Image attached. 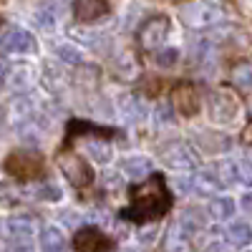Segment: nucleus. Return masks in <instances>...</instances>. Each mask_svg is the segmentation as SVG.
<instances>
[{"instance_id":"obj_1","label":"nucleus","mask_w":252,"mask_h":252,"mask_svg":"<svg viewBox=\"0 0 252 252\" xmlns=\"http://www.w3.org/2000/svg\"><path fill=\"white\" fill-rule=\"evenodd\" d=\"M166 207H169V192L164 187V179L152 177L149 182L136 187L131 217L134 220H152V217H159L161 212H166Z\"/></svg>"},{"instance_id":"obj_2","label":"nucleus","mask_w":252,"mask_h":252,"mask_svg":"<svg viewBox=\"0 0 252 252\" xmlns=\"http://www.w3.org/2000/svg\"><path fill=\"white\" fill-rule=\"evenodd\" d=\"M5 172L15 179H33L43 174V157L28 152V149H18L5 159Z\"/></svg>"},{"instance_id":"obj_3","label":"nucleus","mask_w":252,"mask_h":252,"mask_svg":"<svg viewBox=\"0 0 252 252\" xmlns=\"http://www.w3.org/2000/svg\"><path fill=\"white\" fill-rule=\"evenodd\" d=\"M182 20L189 28H209L222 20V8L207 0H194L182 8Z\"/></svg>"},{"instance_id":"obj_4","label":"nucleus","mask_w":252,"mask_h":252,"mask_svg":"<svg viewBox=\"0 0 252 252\" xmlns=\"http://www.w3.org/2000/svg\"><path fill=\"white\" fill-rule=\"evenodd\" d=\"M58 166H61L63 177H66L73 187H89L94 182L91 166L83 161L76 152H61L58 154Z\"/></svg>"},{"instance_id":"obj_5","label":"nucleus","mask_w":252,"mask_h":252,"mask_svg":"<svg viewBox=\"0 0 252 252\" xmlns=\"http://www.w3.org/2000/svg\"><path fill=\"white\" fill-rule=\"evenodd\" d=\"M166 35H169V18L166 15H154L139 28V46L144 51H159L164 46Z\"/></svg>"},{"instance_id":"obj_6","label":"nucleus","mask_w":252,"mask_h":252,"mask_svg":"<svg viewBox=\"0 0 252 252\" xmlns=\"http://www.w3.org/2000/svg\"><path fill=\"white\" fill-rule=\"evenodd\" d=\"M0 48H3L5 53H15V56L33 53L35 51V38L20 26H8L3 33H0Z\"/></svg>"},{"instance_id":"obj_7","label":"nucleus","mask_w":252,"mask_h":252,"mask_svg":"<svg viewBox=\"0 0 252 252\" xmlns=\"http://www.w3.org/2000/svg\"><path fill=\"white\" fill-rule=\"evenodd\" d=\"M161 161L172 169H194L199 164V154L184 141H174L161 152Z\"/></svg>"},{"instance_id":"obj_8","label":"nucleus","mask_w":252,"mask_h":252,"mask_svg":"<svg viewBox=\"0 0 252 252\" xmlns=\"http://www.w3.org/2000/svg\"><path fill=\"white\" fill-rule=\"evenodd\" d=\"M199 232L197 227H192L189 222H184L182 217L169 227L166 232V252H192V237Z\"/></svg>"},{"instance_id":"obj_9","label":"nucleus","mask_w":252,"mask_h":252,"mask_svg":"<svg viewBox=\"0 0 252 252\" xmlns=\"http://www.w3.org/2000/svg\"><path fill=\"white\" fill-rule=\"evenodd\" d=\"M240 106H237V98L229 94V91H215L212 98H209V114H212V121L217 124H229L235 121Z\"/></svg>"},{"instance_id":"obj_10","label":"nucleus","mask_w":252,"mask_h":252,"mask_svg":"<svg viewBox=\"0 0 252 252\" xmlns=\"http://www.w3.org/2000/svg\"><path fill=\"white\" fill-rule=\"evenodd\" d=\"M76 250L78 252H109L111 242L106 235H101L96 227H86V229H78L76 235Z\"/></svg>"},{"instance_id":"obj_11","label":"nucleus","mask_w":252,"mask_h":252,"mask_svg":"<svg viewBox=\"0 0 252 252\" xmlns=\"http://www.w3.org/2000/svg\"><path fill=\"white\" fill-rule=\"evenodd\" d=\"M174 109L182 116H194L199 111V96L192 83H182L174 89Z\"/></svg>"},{"instance_id":"obj_12","label":"nucleus","mask_w":252,"mask_h":252,"mask_svg":"<svg viewBox=\"0 0 252 252\" xmlns=\"http://www.w3.org/2000/svg\"><path fill=\"white\" fill-rule=\"evenodd\" d=\"M73 13L78 23H94L96 18H103L109 13V5L106 0H76Z\"/></svg>"},{"instance_id":"obj_13","label":"nucleus","mask_w":252,"mask_h":252,"mask_svg":"<svg viewBox=\"0 0 252 252\" xmlns=\"http://www.w3.org/2000/svg\"><path fill=\"white\" fill-rule=\"evenodd\" d=\"M121 172H126L131 179H141V177H146L152 172V159H146V157H126V159H121Z\"/></svg>"},{"instance_id":"obj_14","label":"nucleus","mask_w":252,"mask_h":252,"mask_svg":"<svg viewBox=\"0 0 252 252\" xmlns=\"http://www.w3.org/2000/svg\"><path fill=\"white\" fill-rule=\"evenodd\" d=\"M40 250L43 252H66V237H63L61 229L46 227L40 232Z\"/></svg>"},{"instance_id":"obj_15","label":"nucleus","mask_w":252,"mask_h":252,"mask_svg":"<svg viewBox=\"0 0 252 252\" xmlns=\"http://www.w3.org/2000/svg\"><path fill=\"white\" fill-rule=\"evenodd\" d=\"M8 229L13 237H31L35 232V217L31 215H15L8 220Z\"/></svg>"},{"instance_id":"obj_16","label":"nucleus","mask_w":252,"mask_h":252,"mask_svg":"<svg viewBox=\"0 0 252 252\" xmlns=\"http://www.w3.org/2000/svg\"><path fill=\"white\" fill-rule=\"evenodd\" d=\"M227 242L235 247H247L252 242V229L247 222H235L227 227Z\"/></svg>"},{"instance_id":"obj_17","label":"nucleus","mask_w":252,"mask_h":252,"mask_svg":"<svg viewBox=\"0 0 252 252\" xmlns=\"http://www.w3.org/2000/svg\"><path fill=\"white\" fill-rule=\"evenodd\" d=\"M58 15H61V8L53 5V3H46L35 10V23L43 28V31H51L56 23H58Z\"/></svg>"},{"instance_id":"obj_18","label":"nucleus","mask_w":252,"mask_h":252,"mask_svg":"<svg viewBox=\"0 0 252 252\" xmlns=\"http://www.w3.org/2000/svg\"><path fill=\"white\" fill-rule=\"evenodd\" d=\"M235 199L232 197H215L212 204H209V215H212L215 220H229L235 215Z\"/></svg>"},{"instance_id":"obj_19","label":"nucleus","mask_w":252,"mask_h":252,"mask_svg":"<svg viewBox=\"0 0 252 252\" xmlns=\"http://www.w3.org/2000/svg\"><path fill=\"white\" fill-rule=\"evenodd\" d=\"M220 187H229V184H237L240 174H237V161H222L217 164V172H215Z\"/></svg>"},{"instance_id":"obj_20","label":"nucleus","mask_w":252,"mask_h":252,"mask_svg":"<svg viewBox=\"0 0 252 252\" xmlns=\"http://www.w3.org/2000/svg\"><path fill=\"white\" fill-rule=\"evenodd\" d=\"M217 187H220V182H217V177H212V174H197V177H192V189L197 194H204V197H209V194H215L217 192Z\"/></svg>"},{"instance_id":"obj_21","label":"nucleus","mask_w":252,"mask_h":252,"mask_svg":"<svg viewBox=\"0 0 252 252\" xmlns=\"http://www.w3.org/2000/svg\"><path fill=\"white\" fill-rule=\"evenodd\" d=\"M56 56H58L63 63H68V66H78V63H83V53H81L76 46H71V43H61V46L56 48Z\"/></svg>"},{"instance_id":"obj_22","label":"nucleus","mask_w":252,"mask_h":252,"mask_svg":"<svg viewBox=\"0 0 252 252\" xmlns=\"http://www.w3.org/2000/svg\"><path fill=\"white\" fill-rule=\"evenodd\" d=\"M86 152L91 159H96V164H106L111 159V146L103 144V141H89L86 144Z\"/></svg>"},{"instance_id":"obj_23","label":"nucleus","mask_w":252,"mask_h":252,"mask_svg":"<svg viewBox=\"0 0 252 252\" xmlns=\"http://www.w3.org/2000/svg\"><path fill=\"white\" fill-rule=\"evenodd\" d=\"M177 58H179V53L174 51V48H159V51H154V63L159 68H172L174 63H177Z\"/></svg>"},{"instance_id":"obj_24","label":"nucleus","mask_w":252,"mask_h":252,"mask_svg":"<svg viewBox=\"0 0 252 252\" xmlns=\"http://www.w3.org/2000/svg\"><path fill=\"white\" fill-rule=\"evenodd\" d=\"M121 109L126 111V116H129V119H136V121L144 116V103H141L136 96H131V94H129V96H124Z\"/></svg>"},{"instance_id":"obj_25","label":"nucleus","mask_w":252,"mask_h":252,"mask_svg":"<svg viewBox=\"0 0 252 252\" xmlns=\"http://www.w3.org/2000/svg\"><path fill=\"white\" fill-rule=\"evenodd\" d=\"M33 197L35 199H51V202H56V199H61V189L53 187V184H38L33 189Z\"/></svg>"},{"instance_id":"obj_26","label":"nucleus","mask_w":252,"mask_h":252,"mask_svg":"<svg viewBox=\"0 0 252 252\" xmlns=\"http://www.w3.org/2000/svg\"><path fill=\"white\" fill-rule=\"evenodd\" d=\"M202 136H207L209 141H212V144L204 146L207 152H222V149H227V146H229V139L227 136H215V134H202Z\"/></svg>"},{"instance_id":"obj_27","label":"nucleus","mask_w":252,"mask_h":252,"mask_svg":"<svg viewBox=\"0 0 252 252\" xmlns=\"http://www.w3.org/2000/svg\"><path fill=\"white\" fill-rule=\"evenodd\" d=\"M172 116H174V106H169V103H159L157 111H154L157 124H169V121H172Z\"/></svg>"},{"instance_id":"obj_28","label":"nucleus","mask_w":252,"mask_h":252,"mask_svg":"<svg viewBox=\"0 0 252 252\" xmlns=\"http://www.w3.org/2000/svg\"><path fill=\"white\" fill-rule=\"evenodd\" d=\"M237 174H240V182L252 184V161H237Z\"/></svg>"},{"instance_id":"obj_29","label":"nucleus","mask_w":252,"mask_h":252,"mask_svg":"<svg viewBox=\"0 0 252 252\" xmlns=\"http://www.w3.org/2000/svg\"><path fill=\"white\" fill-rule=\"evenodd\" d=\"M13 81H18V89H26L28 83H31V71L28 68H18L15 76H13Z\"/></svg>"},{"instance_id":"obj_30","label":"nucleus","mask_w":252,"mask_h":252,"mask_svg":"<svg viewBox=\"0 0 252 252\" xmlns=\"http://www.w3.org/2000/svg\"><path fill=\"white\" fill-rule=\"evenodd\" d=\"M235 81H237V83H242V86H250V83H252L250 68H240V71L235 73Z\"/></svg>"},{"instance_id":"obj_31","label":"nucleus","mask_w":252,"mask_h":252,"mask_svg":"<svg viewBox=\"0 0 252 252\" xmlns=\"http://www.w3.org/2000/svg\"><path fill=\"white\" fill-rule=\"evenodd\" d=\"M8 73H10V63L0 56V86H3V83H8Z\"/></svg>"},{"instance_id":"obj_32","label":"nucleus","mask_w":252,"mask_h":252,"mask_svg":"<svg viewBox=\"0 0 252 252\" xmlns=\"http://www.w3.org/2000/svg\"><path fill=\"white\" fill-rule=\"evenodd\" d=\"M207 252H222V250H220V245H212V247H209Z\"/></svg>"},{"instance_id":"obj_33","label":"nucleus","mask_w":252,"mask_h":252,"mask_svg":"<svg viewBox=\"0 0 252 252\" xmlns=\"http://www.w3.org/2000/svg\"><path fill=\"white\" fill-rule=\"evenodd\" d=\"M250 111H252V103H250Z\"/></svg>"}]
</instances>
